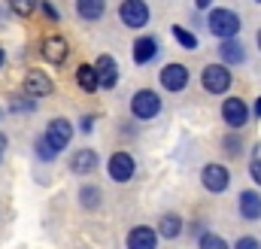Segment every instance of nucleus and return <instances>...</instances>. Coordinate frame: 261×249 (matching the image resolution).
<instances>
[{
  "instance_id": "f257e3e1",
  "label": "nucleus",
  "mask_w": 261,
  "mask_h": 249,
  "mask_svg": "<svg viewBox=\"0 0 261 249\" xmlns=\"http://www.w3.org/2000/svg\"><path fill=\"white\" fill-rule=\"evenodd\" d=\"M206 28H210V34L219 37V40H234V37L240 34L243 21H240V15H237L234 9L216 6V9H210V15H206Z\"/></svg>"
},
{
  "instance_id": "f03ea898",
  "label": "nucleus",
  "mask_w": 261,
  "mask_h": 249,
  "mask_svg": "<svg viewBox=\"0 0 261 249\" xmlns=\"http://www.w3.org/2000/svg\"><path fill=\"white\" fill-rule=\"evenodd\" d=\"M161 107H164V101H161V94L152 91V88H137V91L130 94V116H134L137 122H152V119H158V116H161Z\"/></svg>"
},
{
  "instance_id": "7ed1b4c3",
  "label": "nucleus",
  "mask_w": 261,
  "mask_h": 249,
  "mask_svg": "<svg viewBox=\"0 0 261 249\" xmlns=\"http://www.w3.org/2000/svg\"><path fill=\"white\" fill-rule=\"evenodd\" d=\"M234 76H231V67L228 64H206L200 70V85L206 94H225L231 88Z\"/></svg>"
},
{
  "instance_id": "20e7f679",
  "label": "nucleus",
  "mask_w": 261,
  "mask_h": 249,
  "mask_svg": "<svg viewBox=\"0 0 261 249\" xmlns=\"http://www.w3.org/2000/svg\"><path fill=\"white\" fill-rule=\"evenodd\" d=\"M152 18V9L146 0H122L119 3V21L128 28V31H143Z\"/></svg>"
},
{
  "instance_id": "39448f33",
  "label": "nucleus",
  "mask_w": 261,
  "mask_h": 249,
  "mask_svg": "<svg viewBox=\"0 0 261 249\" xmlns=\"http://www.w3.org/2000/svg\"><path fill=\"white\" fill-rule=\"evenodd\" d=\"M134 173H137V161H134V155H130V152L116 149V152L107 158V177H110L113 183L125 186V183L134 180Z\"/></svg>"
},
{
  "instance_id": "423d86ee",
  "label": "nucleus",
  "mask_w": 261,
  "mask_h": 249,
  "mask_svg": "<svg viewBox=\"0 0 261 249\" xmlns=\"http://www.w3.org/2000/svg\"><path fill=\"white\" fill-rule=\"evenodd\" d=\"M158 82H161V88H164L167 94H179V91H186V88H189L192 73H189V67H186V64L173 61V64H164V67H161Z\"/></svg>"
},
{
  "instance_id": "0eeeda50",
  "label": "nucleus",
  "mask_w": 261,
  "mask_h": 249,
  "mask_svg": "<svg viewBox=\"0 0 261 249\" xmlns=\"http://www.w3.org/2000/svg\"><path fill=\"white\" fill-rule=\"evenodd\" d=\"M67 55H70V43H67V37L61 34H49V37H43V43H40V58L46 64H52V67H61L67 61Z\"/></svg>"
},
{
  "instance_id": "6e6552de",
  "label": "nucleus",
  "mask_w": 261,
  "mask_h": 249,
  "mask_svg": "<svg viewBox=\"0 0 261 249\" xmlns=\"http://www.w3.org/2000/svg\"><path fill=\"white\" fill-rule=\"evenodd\" d=\"M200 186L206 188L210 194H222V191H228V186H231V173H228V167H225V164H203V170H200Z\"/></svg>"
},
{
  "instance_id": "1a4fd4ad",
  "label": "nucleus",
  "mask_w": 261,
  "mask_h": 249,
  "mask_svg": "<svg viewBox=\"0 0 261 249\" xmlns=\"http://www.w3.org/2000/svg\"><path fill=\"white\" fill-rule=\"evenodd\" d=\"M222 122L228 124L231 131H240L243 124L249 122V107L243 97H225L222 101Z\"/></svg>"
},
{
  "instance_id": "9d476101",
  "label": "nucleus",
  "mask_w": 261,
  "mask_h": 249,
  "mask_svg": "<svg viewBox=\"0 0 261 249\" xmlns=\"http://www.w3.org/2000/svg\"><path fill=\"white\" fill-rule=\"evenodd\" d=\"M21 91L40 101V97H49V94L55 91V82H52V76H46L43 70H28V73H24V82H21Z\"/></svg>"
},
{
  "instance_id": "9b49d317",
  "label": "nucleus",
  "mask_w": 261,
  "mask_h": 249,
  "mask_svg": "<svg viewBox=\"0 0 261 249\" xmlns=\"http://www.w3.org/2000/svg\"><path fill=\"white\" fill-rule=\"evenodd\" d=\"M97 164H100V155L91 146H82L70 155V173H76V177H91L97 170Z\"/></svg>"
},
{
  "instance_id": "f8f14e48",
  "label": "nucleus",
  "mask_w": 261,
  "mask_h": 249,
  "mask_svg": "<svg viewBox=\"0 0 261 249\" xmlns=\"http://www.w3.org/2000/svg\"><path fill=\"white\" fill-rule=\"evenodd\" d=\"M158 52H161V46H158V40H155L152 34H140V37L134 40V46H130V58H134L137 67L152 64L158 58Z\"/></svg>"
},
{
  "instance_id": "ddd939ff",
  "label": "nucleus",
  "mask_w": 261,
  "mask_h": 249,
  "mask_svg": "<svg viewBox=\"0 0 261 249\" xmlns=\"http://www.w3.org/2000/svg\"><path fill=\"white\" fill-rule=\"evenodd\" d=\"M73 134H76V128H73V122H70V119H64V116H55V119H49V122H46V137H49V140H52L61 152L70 146Z\"/></svg>"
},
{
  "instance_id": "4468645a",
  "label": "nucleus",
  "mask_w": 261,
  "mask_h": 249,
  "mask_svg": "<svg viewBox=\"0 0 261 249\" xmlns=\"http://www.w3.org/2000/svg\"><path fill=\"white\" fill-rule=\"evenodd\" d=\"M94 70H97V82H100V88L103 91H113L116 85H119V64L113 55H97L94 58Z\"/></svg>"
},
{
  "instance_id": "2eb2a0df",
  "label": "nucleus",
  "mask_w": 261,
  "mask_h": 249,
  "mask_svg": "<svg viewBox=\"0 0 261 249\" xmlns=\"http://www.w3.org/2000/svg\"><path fill=\"white\" fill-rule=\"evenodd\" d=\"M128 249H158V231L149 225H134L125 237Z\"/></svg>"
},
{
  "instance_id": "dca6fc26",
  "label": "nucleus",
  "mask_w": 261,
  "mask_h": 249,
  "mask_svg": "<svg viewBox=\"0 0 261 249\" xmlns=\"http://www.w3.org/2000/svg\"><path fill=\"white\" fill-rule=\"evenodd\" d=\"M237 210H240V216H243L246 222H258L261 219V194L258 191H252V188L240 191V197H237Z\"/></svg>"
},
{
  "instance_id": "f3484780",
  "label": "nucleus",
  "mask_w": 261,
  "mask_h": 249,
  "mask_svg": "<svg viewBox=\"0 0 261 249\" xmlns=\"http://www.w3.org/2000/svg\"><path fill=\"white\" fill-rule=\"evenodd\" d=\"M219 58H222V64L234 67V64L246 61V49H243V43H240L237 37H234V40H222V43H219Z\"/></svg>"
},
{
  "instance_id": "a211bd4d",
  "label": "nucleus",
  "mask_w": 261,
  "mask_h": 249,
  "mask_svg": "<svg viewBox=\"0 0 261 249\" xmlns=\"http://www.w3.org/2000/svg\"><path fill=\"white\" fill-rule=\"evenodd\" d=\"M73 6L82 21H100L107 15V0H76Z\"/></svg>"
},
{
  "instance_id": "6ab92c4d",
  "label": "nucleus",
  "mask_w": 261,
  "mask_h": 249,
  "mask_svg": "<svg viewBox=\"0 0 261 249\" xmlns=\"http://www.w3.org/2000/svg\"><path fill=\"white\" fill-rule=\"evenodd\" d=\"M76 85H79L85 94L100 91V82H97V70H94V64H79V67H76Z\"/></svg>"
},
{
  "instance_id": "aec40b11",
  "label": "nucleus",
  "mask_w": 261,
  "mask_h": 249,
  "mask_svg": "<svg viewBox=\"0 0 261 249\" xmlns=\"http://www.w3.org/2000/svg\"><path fill=\"white\" fill-rule=\"evenodd\" d=\"M158 237H164V240H176L179 234H182V219L176 216V213H164L161 219H158Z\"/></svg>"
},
{
  "instance_id": "412c9836",
  "label": "nucleus",
  "mask_w": 261,
  "mask_h": 249,
  "mask_svg": "<svg viewBox=\"0 0 261 249\" xmlns=\"http://www.w3.org/2000/svg\"><path fill=\"white\" fill-rule=\"evenodd\" d=\"M34 155H37L40 161L52 164V161H55V158L61 155V149H58V146H55V143H52V140L46 137V131H43V134H37V140H34Z\"/></svg>"
},
{
  "instance_id": "4be33fe9",
  "label": "nucleus",
  "mask_w": 261,
  "mask_h": 249,
  "mask_svg": "<svg viewBox=\"0 0 261 249\" xmlns=\"http://www.w3.org/2000/svg\"><path fill=\"white\" fill-rule=\"evenodd\" d=\"M79 207L82 210H100L103 207V191H100V186L85 183V186L79 188Z\"/></svg>"
},
{
  "instance_id": "5701e85b",
  "label": "nucleus",
  "mask_w": 261,
  "mask_h": 249,
  "mask_svg": "<svg viewBox=\"0 0 261 249\" xmlns=\"http://www.w3.org/2000/svg\"><path fill=\"white\" fill-rule=\"evenodd\" d=\"M6 6L15 18H31L34 9H40V0H6Z\"/></svg>"
},
{
  "instance_id": "b1692460",
  "label": "nucleus",
  "mask_w": 261,
  "mask_h": 249,
  "mask_svg": "<svg viewBox=\"0 0 261 249\" xmlns=\"http://www.w3.org/2000/svg\"><path fill=\"white\" fill-rule=\"evenodd\" d=\"M170 34H173V40H176L182 49H189V52H195V49H197V37L189 31V28H182V24H173V28H170Z\"/></svg>"
},
{
  "instance_id": "393cba45",
  "label": "nucleus",
  "mask_w": 261,
  "mask_h": 249,
  "mask_svg": "<svg viewBox=\"0 0 261 249\" xmlns=\"http://www.w3.org/2000/svg\"><path fill=\"white\" fill-rule=\"evenodd\" d=\"M37 107H40L37 97H31V94H15L12 104H9V113H34Z\"/></svg>"
},
{
  "instance_id": "a878e982",
  "label": "nucleus",
  "mask_w": 261,
  "mask_h": 249,
  "mask_svg": "<svg viewBox=\"0 0 261 249\" xmlns=\"http://www.w3.org/2000/svg\"><path fill=\"white\" fill-rule=\"evenodd\" d=\"M197 246L200 249H231L225 237H219V234H213V231H203V234L197 237Z\"/></svg>"
},
{
  "instance_id": "bb28decb",
  "label": "nucleus",
  "mask_w": 261,
  "mask_h": 249,
  "mask_svg": "<svg viewBox=\"0 0 261 249\" xmlns=\"http://www.w3.org/2000/svg\"><path fill=\"white\" fill-rule=\"evenodd\" d=\"M40 12H43L52 24H58V21H61V12L55 9V3H52V0H40Z\"/></svg>"
},
{
  "instance_id": "cd10ccee",
  "label": "nucleus",
  "mask_w": 261,
  "mask_h": 249,
  "mask_svg": "<svg viewBox=\"0 0 261 249\" xmlns=\"http://www.w3.org/2000/svg\"><path fill=\"white\" fill-rule=\"evenodd\" d=\"M222 146H225V152H228V155H240V152H243V140H240L237 134L225 137V143H222Z\"/></svg>"
},
{
  "instance_id": "c85d7f7f",
  "label": "nucleus",
  "mask_w": 261,
  "mask_h": 249,
  "mask_svg": "<svg viewBox=\"0 0 261 249\" xmlns=\"http://www.w3.org/2000/svg\"><path fill=\"white\" fill-rule=\"evenodd\" d=\"M234 249H261V243L255 237H240V240L234 243Z\"/></svg>"
},
{
  "instance_id": "c756f323",
  "label": "nucleus",
  "mask_w": 261,
  "mask_h": 249,
  "mask_svg": "<svg viewBox=\"0 0 261 249\" xmlns=\"http://www.w3.org/2000/svg\"><path fill=\"white\" fill-rule=\"evenodd\" d=\"M79 131H82V134H91V131H94V116H82V119H79Z\"/></svg>"
},
{
  "instance_id": "7c9ffc66",
  "label": "nucleus",
  "mask_w": 261,
  "mask_h": 249,
  "mask_svg": "<svg viewBox=\"0 0 261 249\" xmlns=\"http://www.w3.org/2000/svg\"><path fill=\"white\" fill-rule=\"evenodd\" d=\"M249 177H252V180L261 186V158H255V161L249 164Z\"/></svg>"
},
{
  "instance_id": "2f4dec72",
  "label": "nucleus",
  "mask_w": 261,
  "mask_h": 249,
  "mask_svg": "<svg viewBox=\"0 0 261 249\" xmlns=\"http://www.w3.org/2000/svg\"><path fill=\"white\" fill-rule=\"evenodd\" d=\"M195 6H197V9H210V6H213V0H195Z\"/></svg>"
},
{
  "instance_id": "473e14b6",
  "label": "nucleus",
  "mask_w": 261,
  "mask_h": 249,
  "mask_svg": "<svg viewBox=\"0 0 261 249\" xmlns=\"http://www.w3.org/2000/svg\"><path fill=\"white\" fill-rule=\"evenodd\" d=\"M6 146H9V137H6V134L0 131V149H6Z\"/></svg>"
},
{
  "instance_id": "72a5a7b5",
  "label": "nucleus",
  "mask_w": 261,
  "mask_h": 249,
  "mask_svg": "<svg viewBox=\"0 0 261 249\" xmlns=\"http://www.w3.org/2000/svg\"><path fill=\"white\" fill-rule=\"evenodd\" d=\"M255 119H261V97H255Z\"/></svg>"
},
{
  "instance_id": "f704fd0d",
  "label": "nucleus",
  "mask_w": 261,
  "mask_h": 249,
  "mask_svg": "<svg viewBox=\"0 0 261 249\" xmlns=\"http://www.w3.org/2000/svg\"><path fill=\"white\" fill-rule=\"evenodd\" d=\"M6 64V49H0V67Z\"/></svg>"
},
{
  "instance_id": "c9c22d12",
  "label": "nucleus",
  "mask_w": 261,
  "mask_h": 249,
  "mask_svg": "<svg viewBox=\"0 0 261 249\" xmlns=\"http://www.w3.org/2000/svg\"><path fill=\"white\" fill-rule=\"evenodd\" d=\"M255 43H258V52H261V31H258V37H255Z\"/></svg>"
},
{
  "instance_id": "e433bc0d",
  "label": "nucleus",
  "mask_w": 261,
  "mask_h": 249,
  "mask_svg": "<svg viewBox=\"0 0 261 249\" xmlns=\"http://www.w3.org/2000/svg\"><path fill=\"white\" fill-rule=\"evenodd\" d=\"M3 113H6V110H0V119H3Z\"/></svg>"
},
{
  "instance_id": "4c0bfd02",
  "label": "nucleus",
  "mask_w": 261,
  "mask_h": 249,
  "mask_svg": "<svg viewBox=\"0 0 261 249\" xmlns=\"http://www.w3.org/2000/svg\"><path fill=\"white\" fill-rule=\"evenodd\" d=\"M0 161H3V149H0Z\"/></svg>"
},
{
  "instance_id": "58836bf2",
  "label": "nucleus",
  "mask_w": 261,
  "mask_h": 249,
  "mask_svg": "<svg viewBox=\"0 0 261 249\" xmlns=\"http://www.w3.org/2000/svg\"><path fill=\"white\" fill-rule=\"evenodd\" d=\"M255 3H261V0H255Z\"/></svg>"
}]
</instances>
